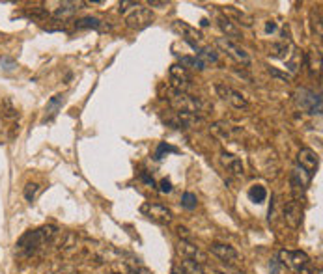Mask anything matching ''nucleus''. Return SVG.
<instances>
[{"label": "nucleus", "instance_id": "nucleus-1", "mask_svg": "<svg viewBox=\"0 0 323 274\" xmlns=\"http://www.w3.org/2000/svg\"><path fill=\"white\" fill-rule=\"evenodd\" d=\"M167 99L170 106L176 110V112H190V114H198L200 116L208 104L202 101L200 97H194V95H189L187 91H176L170 90L167 91Z\"/></svg>", "mask_w": 323, "mask_h": 274}, {"label": "nucleus", "instance_id": "nucleus-2", "mask_svg": "<svg viewBox=\"0 0 323 274\" xmlns=\"http://www.w3.org/2000/svg\"><path fill=\"white\" fill-rule=\"evenodd\" d=\"M120 12L125 13V23L133 30H144L153 23V13L150 8H142L138 2H122Z\"/></svg>", "mask_w": 323, "mask_h": 274}, {"label": "nucleus", "instance_id": "nucleus-3", "mask_svg": "<svg viewBox=\"0 0 323 274\" xmlns=\"http://www.w3.org/2000/svg\"><path fill=\"white\" fill-rule=\"evenodd\" d=\"M279 261L286 267H290L291 271H295L297 274H312L314 267L312 261L308 257L306 252L301 250H280L279 252Z\"/></svg>", "mask_w": 323, "mask_h": 274}, {"label": "nucleus", "instance_id": "nucleus-4", "mask_svg": "<svg viewBox=\"0 0 323 274\" xmlns=\"http://www.w3.org/2000/svg\"><path fill=\"white\" fill-rule=\"evenodd\" d=\"M295 103H297V106L301 110L308 112V114L314 116L322 114V106H323L322 95L312 90H308V88H299V90L295 91Z\"/></svg>", "mask_w": 323, "mask_h": 274}, {"label": "nucleus", "instance_id": "nucleus-5", "mask_svg": "<svg viewBox=\"0 0 323 274\" xmlns=\"http://www.w3.org/2000/svg\"><path fill=\"white\" fill-rule=\"evenodd\" d=\"M215 91H217V95H219L223 101L230 103L234 108H241V110L248 108V101H247L245 97H243L237 90L230 88V86H226V84H223V82H217V84H215Z\"/></svg>", "mask_w": 323, "mask_h": 274}, {"label": "nucleus", "instance_id": "nucleus-6", "mask_svg": "<svg viewBox=\"0 0 323 274\" xmlns=\"http://www.w3.org/2000/svg\"><path fill=\"white\" fill-rule=\"evenodd\" d=\"M140 211L146 218H150L152 222H157V224H170L172 222V211L163 204H144L140 207Z\"/></svg>", "mask_w": 323, "mask_h": 274}, {"label": "nucleus", "instance_id": "nucleus-7", "mask_svg": "<svg viewBox=\"0 0 323 274\" xmlns=\"http://www.w3.org/2000/svg\"><path fill=\"white\" fill-rule=\"evenodd\" d=\"M168 123L178 129H202L206 125V120L198 114L190 112H174L172 118H168Z\"/></svg>", "mask_w": 323, "mask_h": 274}, {"label": "nucleus", "instance_id": "nucleus-8", "mask_svg": "<svg viewBox=\"0 0 323 274\" xmlns=\"http://www.w3.org/2000/svg\"><path fill=\"white\" fill-rule=\"evenodd\" d=\"M168 77H170V84H172V90L176 91H187L190 88V75L189 71L179 66V64H174L170 71H168Z\"/></svg>", "mask_w": 323, "mask_h": 274}, {"label": "nucleus", "instance_id": "nucleus-9", "mask_svg": "<svg viewBox=\"0 0 323 274\" xmlns=\"http://www.w3.org/2000/svg\"><path fill=\"white\" fill-rule=\"evenodd\" d=\"M217 45L221 47L228 56L234 58L235 62H239V64H243V66H248V64H250V56L247 54L245 49H241V47L237 45L235 41H232V39H226V37H217Z\"/></svg>", "mask_w": 323, "mask_h": 274}, {"label": "nucleus", "instance_id": "nucleus-10", "mask_svg": "<svg viewBox=\"0 0 323 274\" xmlns=\"http://www.w3.org/2000/svg\"><path fill=\"white\" fill-rule=\"evenodd\" d=\"M318 164H320V160H318L316 151H312L310 148L299 149V153H297V166L299 168H303L308 175H314L318 170Z\"/></svg>", "mask_w": 323, "mask_h": 274}, {"label": "nucleus", "instance_id": "nucleus-11", "mask_svg": "<svg viewBox=\"0 0 323 274\" xmlns=\"http://www.w3.org/2000/svg\"><path fill=\"white\" fill-rule=\"evenodd\" d=\"M178 252L185 257V259H190V261H196L204 265V263L208 261V256H206V252H202L196 244H192L189 240H179L178 244Z\"/></svg>", "mask_w": 323, "mask_h": 274}, {"label": "nucleus", "instance_id": "nucleus-12", "mask_svg": "<svg viewBox=\"0 0 323 274\" xmlns=\"http://www.w3.org/2000/svg\"><path fill=\"white\" fill-rule=\"evenodd\" d=\"M282 215H284V220H286V224L290 226V228H299L301 226V220H303V209H301V204L299 202H288L286 206H284V211H282Z\"/></svg>", "mask_w": 323, "mask_h": 274}, {"label": "nucleus", "instance_id": "nucleus-13", "mask_svg": "<svg viewBox=\"0 0 323 274\" xmlns=\"http://www.w3.org/2000/svg\"><path fill=\"white\" fill-rule=\"evenodd\" d=\"M209 252L224 263H235L239 259V254H237V250H235L234 246L223 244V242H213L211 246H209Z\"/></svg>", "mask_w": 323, "mask_h": 274}, {"label": "nucleus", "instance_id": "nucleus-14", "mask_svg": "<svg viewBox=\"0 0 323 274\" xmlns=\"http://www.w3.org/2000/svg\"><path fill=\"white\" fill-rule=\"evenodd\" d=\"M172 28L181 34V37H185V41H192V43H196L198 39H202V34L196 30V28H192L190 24L183 23V21H176V23L172 24Z\"/></svg>", "mask_w": 323, "mask_h": 274}, {"label": "nucleus", "instance_id": "nucleus-15", "mask_svg": "<svg viewBox=\"0 0 323 274\" xmlns=\"http://www.w3.org/2000/svg\"><path fill=\"white\" fill-rule=\"evenodd\" d=\"M310 179H312V175H308V173L303 170V168H299V166H295L293 171H291V187H293L295 192H297V190L304 192V188L308 187Z\"/></svg>", "mask_w": 323, "mask_h": 274}, {"label": "nucleus", "instance_id": "nucleus-16", "mask_svg": "<svg viewBox=\"0 0 323 274\" xmlns=\"http://www.w3.org/2000/svg\"><path fill=\"white\" fill-rule=\"evenodd\" d=\"M217 23H219V28L226 34V39H230V37H235V39L241 37V32H239V28H237V24H235L230 17L219 15V17H217Z\"/></svg>", "mask_w": 323, "mask_h": 274}, {"label": "nucleus", "instance_id": "nucleus-17", "mask_svg": "<svg viewBox=\"0 0 323 274\" xmlns=\"http://www.w3.org/2000/svg\"><path fill=\"white\" fill-rule=\"evenodd\" d=\"M221 160H223L224 168L228 171H232L234 175H243V162H241L239 157H235L232 153H223Z\"/></svg>", "mask_w": 323, "mask_h": 274}, {"label": "nucleus", "instance_id": "nucleus-18", "mask_svg": "<svg viewBox=\"0 0 323 274\" xmlns=\"http://www.w3.org/2000/svg\"><path fill=\"white\" fill-rule=\"evenodd\" d=\"M78 6H80V2H62L60 4V8L53 13V17H55L56 21H66V19H71L73 17V13L78 10Z\"/></svg>", "mask_w": 323, "mask_h": 274}, {"label": "nucleus", "instance_id": "nucleus-19", "mask_svg": "<svg viewBox=\"0 0 323 274\" xmlns=\"http://www.w3.org/2000/svg\"><path fill=\"white\" fill-rule=\"evenodd\" d=\"M62 103H64V97H62V95H55V97H51V101L47 103V108H45V120L43 121H51V120L58 114V110L62 108Z\"/></svg>", "mask_w": 323, "mask_h": 274}, {"label": "nucleus", "instance_id": "nucleus-20", "mask_svg": "<svg viewBox=\"0 0 323 274\" xmlns=\"http://www.w3.org/2000/svg\"><path fill=\"white\" fill-rule=\"evenodd\" d=\"M224 13H226V17H228V15L235 17V24H243V26H252V23H254L250 15H247L245 12H239V10H235V8H232V6H226V8H224Z\"/></svg>", "mask_w": 323, "mask_h": 274}, {"label": "nucleus", "instance_id": "nucleus-21", "mask_svg": "<svg viewBox=\"0 0 323 274\" xmlns=\"http://www.w3.org/2000/svg\"><path fill=\"white\" fill-rule=\"evenodd\" d=\"M78 30H84V28H92V30H103V21L97 19V17H82V19H78L77 23H75Z\"/></svg>", "mask_w": 323, "mask_h": 274}, {"label": "nucleus", "instance_id": "nucleus-22", "mask_svg": "<svg viewBox=\"0 0 323 274\" xmlns=\"http://www.w3.org/2000/svg\"><path fill=\"white\" fill-rule=\"evenodd\" d=\"M196 58H200L202 62L208 66V64H215L219 60V54H217V51L211 49V47H200L198 52H196Z\"/></svg>", "mask_w": 323, "mask_h": 274}, {"label": "nucleus", "instance_id": "nucleus-23", "mask_svg": "<svg viewBox=\"0 0 323 274\" xmlns=\"http://www.w3.org/2000/svg\"><path fill=\"white\" fill-rule=\"evenodd\" d=\"M179 66H183L185 69L187 68L198 69V71H204V69H206V64L196 56H181L179 58Z\"/></svg>", "mask_w": 323, "mask_h": 274}, {"label": "nucleus", "instance_id": "nucleus-24", "mask_svg": "<svg viewBox=\"0 0 323 274\" xmlns=\"http://www.w3.org/2000/svg\"><path fill=\"white\" fill-rule=\"evenodd\" d=\"M248 198H250L254 204H264V202H266V198H267V190H266V187H262V185H254V187L248 190Z\"/></svg>", "mask_w": 323, "mask_h": 274}, {"label": "nucleus", "instance_id": "nucleus-25", "mask_svg": "<svg viewBox=\"0 0 323 274\" xmlns=\"http://www.w3.org/2000/svg\"><path fill=\"white\" fill-rule=\"evenodd\" d=\"M290 51H291V45L288 41H282V43H275V45L271 47V54L277 58H282V60H286V58L290 56Z\"/></svg>", "mask_w": 323, "mask_h": 274}, {"label": "nucleus", "instance_id": "nucleus-26", "mask_svg": "<svg viewBox=\"0 0 323 274\" xmlns=\"http://www.w3.org/2000/svg\"><path fill=\"white\" fill-rule=\"evenodd\" d=\"M179 271L183 274H206V271H204V267H202L200 263L190 261V259H185V261L181 263Z\"/></svg>", "mask_w": 323, "mask_h": 274}, {"label": "nucleus", "instance_id": "nucleus-27", "mask_svg": "<svg viewBox=\"0 0 323 274\" xmlns=\"http://www.w3.org/2000/svg\"><path fill=\"white\" fill-rule=\"evenodd\" d=\"M196 206H198V198H196V194L185 192V194L181 196V207H183V209L192 211V209H196Z\"/></svg>", "mask_w": 323, "mask_h": 274}, {"label": "nucleus", "instance_id": "nucleus-28", "mask_svg": "<svg viewBox=\"0 0 323 274\" xmlns=\"http://www.w3.org/2000/svg\"><path fill=\"white\" fill-rule=\"evenodd\" d=\"M211 131L215 133V135H221L223 138H230V135H232V127L228 125V123H224V121H217V123H213L211 125Z\"/></svg>", "mask_w": 323, "mask_h": 274}, {"label": "nucleus", "instance_id": "nucleus-29", "mask_svg": "<svg viewBox=\"0 0 323 274\" xmlns=\"http://www.w3.org/2000/svg\"><path fill=\"white\" fill-rule=\"evenodd\" d=\"M38 192H39V185L38 183H28L24 187V198H26V202H34Z\"/></svg>", "mask_w": 323, "mask_h": 274}, {"label": "nucleus", "instance_id": "nucleus-30", "mask_svg": "<svg viewBox=\"0 0 323 274\" xmlns=\"http://www.w3.org/2000/svg\"><path fill=\"white\" fill-rule=\"evenodd\" d=\"M2 116H4V118H15V116H17V110L13 108V104H11L10 99H6L4 104H2Z\"/></svg>", "mask_w": 323, "mask_h": 274}, {"label": "nucleus", "instance_id": "nucleus-31", "mask_svg": "<svg viewBox=\"0 0 323 274\" xmlns=\"http://www.w3.org/2000/svg\"><path fill=\"white\" fill-rule=\"evenodd\" d=\"M170 151H176V149L172 148V146H168L167 142H161L159 148H157V151H155V159L157 160L163 159V155H165V153H170Z\"/></svg>", "mask_w": 323, "mask_h": 274}, {"label": "nucleus", "instance_id": "nucleus-32", "mask_svg": "<svg viewBox=\"0 0 323 274\" xmlns=\"http://www.w3.org/2000/svg\"><path fill=\"white\" fill-rule=\"evenodd\" d=\"M0 66H2V69H4V71H13V69L17 68V64H15L13 60H10V58H2Z\"/></svg>", "mask_w": 323, "mask_h": 274}, {"label": "nucleus", "instance_id": "nucleus-33", "mask_svg": "<svg viewBox=\"0 0 323 274\" xmlns=\"http://www.w3.org/2000/svg\"><path fill=\"white\" fill-rule=\"evenodd\" d=\"M159 190H161L163 194L172 192V183L168 181V179H161V183H159Z\"/></svg>", "mask_w": 323, "mask_h": 274}, {"label": "nucleus", "instance_id": "nucleus-34", "mask_svg": "<svg viewBox=\"0 0 323 274\" xmlns=\"http://www.w3.org/2000/svg\"><path fill=\"white\" fill-rule=\"evenodd\" d=\"M269 73H271L273 77H279V79H282V80H290V75H286V73H280L279 69H275V68H269Z\"/></svg>", "mask_w": 323, "mask_h": 274}, {"label": "nucleus", "instance_id": "nucleus-35", "mask_svg": "<svg viewBox=\"0 0 323 274\" xmlns=\"http://www.w3.org/2000/svg\"><path fill=\"white\" fill-rule=\"evenodd\" d=\"M279 259H271V263H269V269L273 271V274H279L280 271V265H279Z\"/></svg>", "mask_w": 323, "mask_h": 274}, {"label": "nucleus", "instance_id": "nucleus-36", "mask_svg": "<svg viewBox=\"0 0 323 274\" xmlns=\"http://www.w3.org/2000/svg\"><path fill=\"white\" fill-rule=\"evenodd\" d=\"M140 179H142L146 185H150V187H155V181H153L150 175H146V173H142V175H140Z\"/></svg>", "mask_w": 323, "mask_h": 274}, {"label": "nucleus", "instance_id": "nucleus-37", "mask_svg": "<svg viewBox=\"0 0 323 274\" xmlns=\"http://www.w3.org/2000/svg\"><path fill=\"white\" fill-rule=\"evenodd\" d=\"M178 235H179V237H183L181 240H189V233H187V229L181 228V226L178 228Z\"/></svg>", "mask_w": 323, "mask_h": 274}, {"label": "nucleus", "instance_id": "nucleus-38", "mask_svg": "<svg viewBox=\"0 0 323 274\" xmlns=\"http://www.w3.org/2000/svg\"><path fill=\"white\" fill-rule=\"evenodd\" d=\"M148 6H155V8H165V6H168V2H155V0H150V2H148Z\"/></svg>", "mask_w": 323, "mask_h": 274}, {"label": "nucleus", "instance_id": "nucleus-39", "mask_svg": "<svg viewBox=\"0 0 323 274\" xmlns=\"http://www.w3.org/2000/svg\"><path fill=\"white\" fill-rule=\"evenodd\" d=\"M275 30H277V24L273 23V21H269V23L266 24V32H267V34H271V32H275Z\"/></svg>", "mask_w": 323, "mask_h": 274}, {"label": "nucleus", "instance_id": "nucleus-40", "mask_svg": "<svg viewBox=\"0 0 323 274\" xmlns=\"http://www.w3.org/2000/svg\"><path fill=\"white\" fill-rule=\"evenodd\" d=\"M170 274H183V273H181L179 269H172V273H170Z\"/></svg>", "mask_w": 323, "mask_h": 274}, {"label": "nucleus", "instance_id": "nucleus-41", "mask_svg": "<svg viewBox=\"0 0 323 274\" xmlns=\"http://www.w3.org/2000/svg\"><path fill=\"white\" fill-rule=\"evenodd\" d=\"M114 274H118V273H114Z\"/></svg>", "mask_w": 323, "mask_h": 274}]
</instances>
